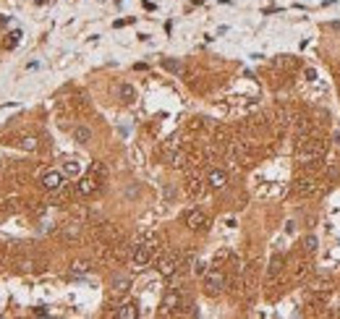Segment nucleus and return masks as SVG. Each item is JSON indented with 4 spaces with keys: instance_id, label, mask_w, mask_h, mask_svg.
<instances>
[{
    "instance_id": "1",
    "label": "nucleus",
    "mask_w": 340,
    "mask_h": 319,
    "mask_svg": "<svg viewBox=\"0 0 340 319\" xmlns=\"http://www.w3.org/2000/svg\"><path fill=\"white\" fill-rule=\"evenodd\" d=\"M322 157H324V144L319 139H306V144L298 152V162L304 165V168H306V165L312 168V165H317Z\"/></svg>"
},
{
    "instance_id": "2",
    "label": "nucleus",
    "mask_w": 340,
    "mask_h": 319,
    "mask_svg": "<svg viewBox=\"0 0 340 319\" xmlns=\"http://www.w3.org/2000/svg\"><path fill=\"white\" fill-rule=\"evenodd\" d=\"M225 285H228V275L223 270H207V275H204V291H207V296H220L225 291Z\"/></svg>"
},
{
    "instance_id": "3",
    "label": "nucleus",
    "mask_w": 340,
    "mask_h": 319,
    "mask_svg": "<svg viewBox=\"0 0 340 319\" xmlns=\"http://www.w3.org/2000/svg\"><path fill=\"white\" fill-rule=\"evenodd\" d=\"M63 170H47V173H42V178H40V183L45 191H50V194H58L60 188H63Z\"/></svg>"
},
{
    "instance_id": "4",
    "label": "nucleus",
    "mask_w": 340,
    "mask_h": 319,
    "mask_svg": "<svg viewBox=\"0 0 340 319\" xmlns=\"http://www.w3.org/2000/svg\"><path fill=\"white\" fill-rule=\"evenodd\" d=\"M186 225H188V230H194V233H204L209 228V217L204 215L202 209H191V212H186Z\"/></svg>"
},
{
    "instance_id": "5",
    "label": "nucleus",
    "mask_w": 340,
    "mask_h": 319,
    "mask_svg": "<svg viewBox=\"0 0 340 319\" xmlns=\"http://www.w3.org/2000/svg\"><path fill=\"white\" fill-rule=\"evenodd\" d=\"M178 267H181V259L176 254H168V256H162V259L157 262V270H160L162 277H173L178 272Z\"/></svg>"
},
{
    "instance_id": "6",
    "label": "nucleus",
    "mask_w": 340,
    "mask_h": 319,
    "mask_svg": "<svg viewBox=\"0 0 340 319\" xmlns=\"http://www.w3.org/2000/svg\"><path fill=\"white\" fill-rule=\"evenodd\" d=\"M176 309H181V296H178V291H168L162 296V303H160V314H173Z\"/></svg>"
},
{
    "instance_id": "7",
    "label": "nucleus",
    "mask_w": 340,
    "mask_h": 319,
    "mask_svg": "<svg viewBox=\"0 0 340 319\" xmlns=\"http://www.w3.org/2000/svg\"><path fill=\"white\" fill-rule=\"evenodd\" d=\"M97 188H100V181H97V176H92V173H89V176H84L76 183V191L81 194V196H92V194H97Z\"/></svg>"
},
{
    "instance_id": "8",
    "label": "nucleus",
    "mask_w": 340,
    "mask_h": 319,
    "mask_svg": "<svg viewBox=\"0 0 340 319\" xmlns=\"http://www.w3.org/2000/svg\"><path fill=\"white\" fill-rule=\"evenodd\" d=\"M296 194L298 196H317L319 194V183L314 178H298L296 181Z\"/></svg>"
},
{
    "instance_id": "9",
    "label": "nucleus",
    "mask_w": 340,
    "mask_h": 319,
    "mask_svg": "<svg viewBox=\"0 0 340 319\" xmlns=\"http://www.w3.org/2000/svg\"><path fill=\"white\" fill-rule=\"evenodd\" d=\"M207 183L209 188H215V191H220V188L228 186V173L220 170V168H215V170H209V176H207Z\"/></svg>"
},
{
    "instance_id": "10",
    "label": "nucleus",
    "mask_w": 340,
    "mask_h": 319,
    "mask_svg": "<svg viewBox=\"0 0 340 319\" xmlns=\"http://www.w3.org/2000/svg\"><path fill=\"white\" fill-rule=\"evenodd\" d=\"M283 275V256L280 254H272L270 267H267V283H277V277Z\"/></svg>"
},
{
    "instance_id": "11",
    "label": "nucleus",
    "mask_w": 340,
    "mask_h": 319,
    "mask_svg": "<svg viewBox=\"0 0 340 319\" xmlns=\"http://www.w3.org/2000/svg\"><path fill=\"white\" fill-rule=\"evenodd\" d=\"M115 317L118 319H136V317H139V306H136L134 301H128V303H123V306L115 311Z\"/></svg>"
},
{
    "instance_id": "12",
    "label": "nucleus",
    "mask_w": 340,
    "mask_h": 319,
    "mask_svg": "<svg viewBox=\"0 0 340 319\" xmlns=\"http://www.w3.org/2000/svg\"><path fill=\"white\" fill-rule=\"evenodd\" d=\"M89 272H92V264L84 262V259H79V262L71 264V275L73 277H84V275H89Z\"/></svg>"
},
{
    "instance_id": "13",
    "label": "nucleus",
    "mask_w": 340,
    "mask_h": 319,
    "mask_svg": "<svg viewBox=\"0 0 340 319\" xmlns=\"http://www.w3.org/2000/svg\"><path fill=\"white\" fill-rule=\"evenodd\" d=\"M73 139H76L79 144H89L92 141V131H89L87 126H76L73 128Z\"/></svg>"
},
{
    "instance_id": "14",
    "label": "nucleus",
    "mask_w": 340,
    "mask_h": 319,
    "mask_svg": "<svg viewBox=\"0 0 340 319\" xmlns=\"http://www.w3.org/2000/svg\"><path fill=\"white\" fill-rule=\"evenodd\" d=\"M118 94H120V100H123L126 105H131V102L136 100V89H134L131 84H120V89H118Z\"/></svg>"
},
{
    "instance_id": "15",
    "label": "nucleus",
    "mask_w": 340,
    "mask_h": 319,
    "mask_svg": "<svg viewBox=\"0 0 340 319\" xmlns=\"http://www.w3.org/2000/svg\"><path fill=\"white\" fill-rule=\"evenodd\" d=\"M81 173V165L76 162V160H66L63 162V176H68V178H76Z\"/></svg>"
},
{
    "instance_id": "16",
    "label": "nucleus",
    "mask_w": 340,
    "mask_h": 319,
    "mask_svg": "<svg viewBox=\"0 0 340 319\" xmlns=\"http://www.w3.org/2000/svg\"><path fill=\"white\" fill-rule=\"evenodd\" d=\"M128 288H131V280H128V277H115V280H113V293L123 296Z\"/></svg>"
},
{
    "instance_id": "17",
    "label": "nucleus",
    "mask_w": 340,
    "mask_h": 319,
    "mask_svg": "<svg viewBox=\"0 0 340 319\" xmlns=\"http://www.w3.org/2000/svg\"><path fill=\"white\" fill-rule=\"evenodd\" d=\"M79 233H81L79 223H68V225L63 228V238H66V241H76V238H79Z\"/></svg>"
},
{
    "instance_id": "18",
    "label": "nucleus",
    "mask_w": 340,
    "mask_h": 319,
    "mask_svg": "<svg viewBox=\"0 0 340 319\" xmlns=\"http://www.w3.org/2000/svg\"><path fill=\"white\" fill-rule=\"evenodd\" d=\"M186 191L188 194H191V196H202V191H204V183H202V181L199 178H188V186H186Z\"/></svg>"
},
{
    "instance_id": "19",
    "label": "nucleus",
    "mask_w": 340,
    "mask_h": 319,
    "mask_svg": "<svg viewBox=\"0 0 340 319\" xmlns=\"http://www.w3.org/2000/svg\"><path fill=\"white\" fill-rule=\"evenodd\" d=\"M16 144H19L21 149H26V152H34L37 149V139H34V136H19Z\"/></svg>"
},
{
    "instance_id": "20",
    "label": "nucleus",
    "mask_w": 340,
    "mask_h": 319,
    "mask_svg": "<svg viewBox=\"0 0 340 319\" xmlns=\"http://www.w3.org/2000/svg\"><path fill=\"white\" fill-rule=\"evenodd\" d=\"M304 251L306 254H314L317 251V238H314V235H306V238H304Z\"/></svg>"
},
{
    "instance_id": "21",
    "label": "nucleus",
    "mask_w": 340,
    "mask_h": 319,
    "mask_svg": "<svg viewBox=\"0 0 340 319\" xmlns=\"http://www.w3.org/2000/svg\"><path fill=\"white\" fill-rule=\"evenodd\" d=\"M162 66L168 68V71H173V73H181V63H178V60H170V58H165V60H162Z\"/></svg>"
},
{
    "instance_id": "22",
    "label": "nucleus",
    "mask_w": 340,
    "mask_h": 319,
    "mask_svg": "<svg viewBox=\"0 0 340 319\" xmlns=\"http://www.w3.org/2000/svg\"><path fill=\"white\" fill-rule=\"evenodd\" d=\"M194 275H207V264H204L202 259H194Z\"/></svg>"
},
{
    "instance_id": "23",
    "label": "nucleus",
    "mask_w": 340,
    "mask_h": 319,
    "mask_svg": "<svg viewBox=\"0 0 340 319\" xmlns=\"http://www.w3.org/2000/svg\"><path fill=\"white\" fill-rule=\"evenodd\" d=\"M92 176H97V178H105V176H108V170H105L102 162H94V165H92Z\"/></svg>"
},
{
    "instance_id": "24",
    "label": "nucleus",
    "mask_w": 340,
    "mask_h": 319,
    "mask_svg": "<svg viewBox=\"0 0 340 319\" xmlns=\"http://www.w3.org/2000/svg\"><path fill=\"white\" fill-rule=\"evenodd\" d=\"M304 272H309V264L298 262V264H296V280H304Z\"/></svg>"
},
{
    "instance_id": "25",
    "label": "nucleus",
    "mask_w": 340,
    "mask_h": 319,
    "mask_svg": "<svg viewBox=\"0 0 340 319\" xmlns=\"http://www.w3.org/2000/svg\"><path fill=\"white\" fill-rule=\"evenodd\" d=\"M3 204H5V209H8V212H16L19 209V202L16 199H5Z\"/></svg>"
},
{
    "instance_id": "26",
    "label": "nucleus",
    "mask_w": 340,
    "mask_h": 319,
    "mask_svg": "<svg viewBox=\"0 0 340 319\" xmlns=\"http://www.w3.org/2000/svg\"><path fill=\"white\" fill-rule=\"evenodd\" d=\"M304 79H306V81H317V71H314V68H306V71H304Z\"/></svg>"
},
{
    "instance_id": "27",
    "label": "nucleus",
    "mask_w": 340,
    "mask_h": 319,
    "mask_svg": "<svg viewBox=\"0 0 340 319\" xmlns=\"http://www.w3.org/2000/svg\"><path fill=\"white\" fill-rule=\"evenodd\" d=\"M228 256H230L228 251H217V254H215V264H220V262H225V259H228Z\"/></svg>"
},
{
    "instance_id": "28",
    "label": "nucleus",
    "mask_w": 340,
    "mask_h": 319,
    "mask_svg": "<svg viewBox=\"0 0 340 319\" xmlns=\"http://www.w3.org/2000/svg\"><path fill=\"white\" fill-rule=\"evenodd\" d=\"M47 314H50V311L45 309V306H37V309H34V317H47Z\"/></svg>"
},
{
    "instance_id": "29",
    "label": "nucleus",
    "mask_w": 340,
    "mask_h": 319,
    "mask_svg": "<svg viewBox=\"0 0 340 319\" xmlns=\"http://www.w3.org/2000/svg\"><path fill=\"white\" fill-rule=\"evenodd\" d=\"M19 40H21V32H13V34H11V47H16Z\"/></svg>"
},
{
    "instance_id": "30",
    "label": "nucleus",
    "mask_w": 340,
    "mask_h": 319,
    "mask_svg": "<svg viewBox=\"0 0 340 319\" xmlns=\"http://www.w3.org/2000/svg\"><path fill=\"white\" fill-rule=\"evenodd\" d=\"M338 173H340L338 165H330V178H338Z\"/></svg>"
},
{
    "instance_id": "31",
    "label": "nucleus",
    "mask_w": 340,
    "mask_h": 319,
    "mask_svg": "<svg viewBox=\"0 0 340 319\" xmlns=\"http://www.w3.org/2000/svg\"><path fill=\"white\" fill-rule=\"evenodd\" d=\"M335 141H338V147H340V134H338V136H335Z\"/></svg>"
},
{
    "instance_id": "32",
    "label": "nucleus",
    "mask_w": 340,
    "mask_h": 319,
    "mask_svg": "<svg viewBox=\"0 0 340 319\" xmlns=\"http://www.w3.org/2000/svg\"><path fill=\"white\" fill-rule=\"evenodd\" d=\"M3 21H5V19H3V16H0V24H3Z\"/></svg>"
},
{
    "instance_id": "33",
    "label": "nucleus",
    "mask_w": 340,
    "mask_h": 319,
    "mask_svg": "<svg viewBox=\"0 0 340 319\" xmlns=\"http://www.w3.org/2000/svg\"><path fill=\"white\" fill-rule=\"evenodd\" d=\"M338 73H340V66H338Z\"/></svg>"
}]
</instances>
